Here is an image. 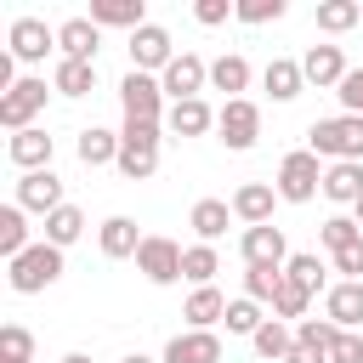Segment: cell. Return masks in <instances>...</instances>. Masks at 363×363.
<instances>
[{
    "label": "cell",
    "mask_w": 363,
    "mask_h": 363,
    "mask_svg": "<svg viewBox=\"0 0 363 363\" xmlns=\"http://www.w3.org/2000/svg\"><path fill=\"white\" fill-rule=\"evenodd\" d=\"M306 147L329 164H363V119L357 113H335V119H312L306 130Z\"/></svg>",
    "instance_id": "obj_1"
},
{
    "label": "cell",
    "mask_w": 363,
    "mask_h": 363,
    "mask_svg": "<svg viewBox=\"0 0 363 363\" xmlns=\"http://www.w3.org/2000/svg\"><path fill=\"white\" fill-rule=\"evenodd\" d=\"M57 278H62V250L45 244V238H34L17 261H6V284H11L17 295H40V289H51Z\"/></svg>",
    "instance_id": "obj_2"
},
{
    "label": "cell",
    "mask_w": 363,
    "mask_h": 363,
    "mask_svg": "<svg viewBox=\"0 0 363 363\" xmlns=\"http://www.w3.org/2000/svg\"><path fill=\"white\" fill-rule=\"evenodd\" d=\"M159 142H164V125L125 119V130H119V176L125 182H147L159 170Z\"/></svg>",
    "instance_id": "obj_3"
},
{
    "label": "cell",
    "mask_w": 363,
    "mask_h": 363,
    "mask_svg": "<svg viewBox=\"0 0 363 363\" xmlns=\"http://www.w3.org/2000/svg\"><path fill=\"white\" fill-rule=\"evenodd\" d=\"M278 199L284 204H312L318 193H323V170H318V153L312 147H295V153H284V164H278Z\"/></svg>",
    "instance_id": "obj_4"
},
{
    "label": "cell",
    "mask_w": 363,
    "mask_h": 363,
    "mask_svg": "<svg viewBox=\"0 0 363 363\" xmlns=\"http://www.w3.org/2000/svg\"><path fill=\"white\" fill-rule=\"evenodd\" d=\"M119 108H125V119H142V125H164V85H159V74H125L119 79Z\"/></svg>",
    "instance_id": "obj_5"
},
{
    "label": "cell",
    "mask_w": 363,
    "mask_h": 363,
    "mask_svg": "<svg viewBox=\"0 0 363 363\" xmlns=\"http://www.w3.org/2000/svg\"><path fill=\"white\" fill-rule=\"evenodd\" d=\"M45 96H51V85H45L40 74H23V79L0 96V125H6L11 136H17V130H28V125H34V113L45 108Z\"/></svg>",
    "instance_id": "obj_6"
},
{
    "label": "cell",
    "mask_w": 363,
    "mask_h": 363,
    "mask_svg": "<svg viewBox=\"0 0 363 363\" xmlns=\"http://www.w3.org/2000/svg\"><path fill=\"white\" fill-rule=\"evenodd\" d=\"M216 130H221L227 153H250V147H255V136H261V108H255L250 96H233V102H221Z\"/></svg>",
    "instance_id": "obj_7"
},
{
    "label": "cell",
    "mask_w": 363,
    "mask_h": 363,
    "mask_svg": "<svg viewBox=\"0 0 363 363\" xmlns=\"http://www.w3.org/2000/svg\"><path fill=\"white\" fill-rule=\"evenodd\" d=\"M136 272L147 278V284H182V244L176 238H164V233H147L142 238V250H136Z\"/></svg>",
    "instance_id": "obj_8"
},
{
    "label": "cell",
    "mask_w": 363,
    "mask_h": 363,
    "mask_svg": "<svg viewBox=\"0 0 363 363\" xmlns=\"http://www.w3.org/2000/svg\"><path fill=\"white\" fill-rule=\"evenodd\" d=\"M170 62H176L170 28H159V23H142V28L130 34V68H136V74H164Z\"/></svg>",
    "instance_id": "obj_9"
},
{
    "label": "cell",
    "mask_w": 363,
    "mask_h": 363,
    "mask_svg": "<svg viewBox=\"0 0 363 363\" xmlns=\"http://www.w3.org/2000/svg\"><path fill=\"white\" fill-rule=\"evenodd\" d=\"M159 85H164V96H170V102H193V96L210 85V62H204V57H193V51H176V62L159 74Z\"/></svg>",
    "instance_id": "obj_10"
},
{
    "label": "cell",
    "mask_w": 363,
    "mask_h": 363,
    "mask_svg": "<svg viewBox=\"0 0 363 363\" xmlns=\"http://www.w3.org/2000/svg\"><path fill=\"white\" fill-rule=\"evenodd\" d=\"M6 51L17 62H45V51H57V28H45V17H17L6 34Z\"/></svg>",
    "instance_id": "obj_11"
},
{
    "label": "cell",
    "mask_w": 363,
    "mask_h": 363,
    "mask_svg": "<svg viewBox=\"0 0 363 363\" xmlns=\"http://www.w3.org/2000/svg\"><path fill=\"white\" fill-rule=\"evenodd\" d=\"M11 204L34 210V216L62 210V204H68V199H62V176H57V170H28V176H17V199H11Z\"/></svg>",
    "instance_id": "obj_12"
},
{
    "label": "cell",
    "mask_w": 363,
    "mask_h": 363,
    "mask_svg": "<svg viewBox=\"0 0 363 363\" xmlns=\"http://www.w3.org/2000/svg\"><path fill=\"white\" fill-rule=\"evenodd\" d=\"M238 255H244V267H284L289 261V238H284V227H244V238H238Z\"/></svg>",
    "instance_id": "obj_13"
},
{
    "label": "cell",
    "mask_w": 363,
    "mask_h": 363,
    "mask_svg": "<svg viewBox=\"0 0 363 363\" xmlns=\"http://www.w3.org/2000/svg\"><path fill=\"white\" fill-rule=\"evenodd\" d=\"M51 153H57V136H45L40 125H28V130H17L11 142H6V159L28 176V170H51Z\"/></svg>",
    "instance_id": "obj_14"
},
{
    "label": "cell",
    "mask_w": 363,
    "mask_h": 363,
    "mask_svg": "<svg viewBox=\"0 0 363 363\" xmlns=\"http://www.w3.org/2000/svg\"><path fill=\"white\" fill-rule=\"evenodd\" d=\"M159 363H221V335L216 329H182V335H170Z\"/></svg>",
    "instance_id": "obj_15"
},
{
    "label": "cell",
    "mask_w": 363,
    "mask_h": 363,
    "mask_svg": "<svg viewBox=\"0 0 363 363\" xmlns=\"http://www.w3.org/2000/svg\"><path fill=\"white\" fill-rule=\"evenodd\" d=\"M301 74H306V85H318V91H340V79H346L352 68H346L340 45H306V57H301Z\"/></svg>",
    "instance_id": "obj_16"
},
{
    "label": "cell",
    "mask_w": 363,
    "mask_h": 363,
    "mask_svg": "<svg viewBox=\"0 0 363 363\" xmlns=\"http://www.w3.org/2000/svg\"><path fill=\"white\" fill-rule=\"evenodd\" d=\"M96 45H102V28L91 17H68L57 23V51L74 57V62H96Z\"/></svg>",
    "instance_id": "obj_17"
},
{
    "label": "cell",
    "mask_w": 363,
    "mask_h": 363,
    "mask_svg": "<svg viewBox=\"0 0 363 363\" xmlns=\"http://www.w3.org/2000/svg\"><path fill=\"white\" fill-rule=\"evenodd\" d=\"M272 204H278V187H272V182H244V187L233 193V216H238L244 227H267V221H272Z\"/></svg>",
    "instance_id": "obj_18"
},
{
    "label": "cell",
    "mask_w": 363,
    "mask_h": 363,
    "mask_svg": "<svg viewBox=\"0 0 363 363\" xmlns=\"http://www.w3.org/2000/svg\"><path fill=\"white\" fill-rule=\"evenodd\" d=\"M323 318H329L335 329H357V323H363V284H352V278L329 284V295H323Z\"/></svg>",
    "instance_id": "obj_19"
},
{
    "label": "cell",
    "mask_w": 363,
    "mask_h": 363,
    "mask_svg": "<svg viewBox=\"0 0 363 363\" xmlns=\"http://www.w3.org/2000/svg\"><path fill=\"white\" fill-rule=\"evenodd\" d=\"M216 113H221V108H210L204 96H193V102H170V113H164V130L187 142V136H204V130L216 125Z\"/></svg>",
    "instance_id": "obj_20"
},
{
    "label": "cell",
    "mask_w": 363,
    "mask_h": 363,
    "mask_svg": "<svg viewBox=\"0 0 363 363\" xmlns=\"http://www.w3.org/2000/svg\"><path fill=\"white\" fill-rule=\"evenodd\" d=\"M142 238H147V233H136V221H130V216H108V221L96 227V250H102L108 261L136 255V250H142Z\"/></svg>",
    "instance_id": "obj_21"
},
{
    "label": "cell",
    "mask_w": 363,
    "mask_h": 363,
    "mask_svg": "<svg viewBox=\"0 0 363 363\" xmlns=\"http://www.w3.org/2000/svg\"><path fill=\"white\" fill-rule=\"evenodd\" d=\"M85 17H91L96 28H130V34H136V28L147 23V6H142V0H91Z\"/></svg>",
    "instance_id": "obj_22"
},
{
    "label": "cell",
    "mask_w": 363,
    "mask_h": 363,
    "mask_svg": "<svg viewBox=\"0 0 363 363\" xmlns=\"http://www.w3.org/2000/svg\"><path fill=\"white\" fill-rule=\"evenodd\" d=\"M227 221H233V199H199L187 210V227L199 233V244H216L227 233Z\"/></svg>",
    "instance_id": "obj_23"
},
{
    "label": "cell",
    "mask_w": 363,
    "mask_h": 363,
    "mask_svg": "<svg viewBox=\"0 0 363 363\" xmlns=\"http://www.w3.org/2000/svg\"><path fill=\"white\" fill-rule=\"evenodd\" d=\"M261 85L272 91V102H295V96H301V85H306V74H301V62H295V57H272V62L261 68Z\"/></svg>",
    "instance_id": "obj_24"
},
{
    "label": "cell",
    "mask_w": 363,
    "mask_h": 363,
    "mask_svg": "<svg viewBox=\"0 0 363 363\" xmlns=\"http://www.w3.org/2000/svg\"><path fill=\"white\" fill-rule=\"evenodd\" d=\"M182 318H187V329H216V323L227 318V295H221L216 284H204V289H193V295H187Z\"/></svg>",
    "instance_id": "obj_25"
},
{
    "label": "cell",
    "mask_w": 363,
    "mask_h": 363,
    "mask_svg": "<svg viewBox=\"0 0 363 363\" xmlns=\"http://www.w3.org/2000/svg\"><path fill=\"white\" fill-rule=\"evenodd\" d=\"M323 199L329 204H357L363 199V164L352 159V164H329L323 170Z\"/></svg>",
    "instance_id": "obj_26"
},
{
    "label": "cell",
    "mask_w": 363,
    "mask_h": 363,
    "mask_svg": "<svg viewBox=\"0 0 363 363\" xmlns=\"http://www.w3.org/2000/svg\"><path fill=\"white\" fill-rule=\"evenodd\" d=\"M79 164H119V130H102V125H91V130H79Z\"/></svg>",
    "instance_id": "obj_27"
},
{
    "label": "cell",
    "mask_w": 363,
    "mask_h": 363,
    "mask_svg": "<svg viewBox=\"0 0 363 363\" xmlns=\"http://www.w3.org/2000/svg\"><path fill=\"white\" fill-rule=\"evenodd\" d=\"M284 278H289V284H301L306 295H318V289L329 295V267H323L312 250H295V255L284 261Z\"/></svg>",
    "instance_id": "obj_28"
},
{
    "label": "cell",
    "mask_w": 363,
    "mask_h": 363,
    "mask_svg": "<svg viewBox=\"0 0 363 363\" xmlns=\"http://www.w3.org/2000/svg\"><path fill=\"white\" fill-rule=\"evenodd\" d=\"M250 346H255V357H267V363H284V357L295 352V329H289L284 318H267V323L255 329V340H250Z\"/></svg>",
    "instance_id": "obj_29"
},
{
    "label": "cell",
    "mask_w": 363,
    "mask_h": 363,
    "mask_svg": "<svg viewBox=\"0 0 363 363\" xmlns=\"http://www.w3.org/2000/svg\"><path fill=\"white\" fill-rule=\"evenodd\" d=\"M51 91H62V96H91V91H96V62H74V57H62L57 74H51Z\"/></svg>",
    "instance_id": "obj_30"
},
{
    "label": "cell",
    "mask_w": 363,
    "mask_h": 363,
    "mask_svg": "<svg viewBox=\"0 0 363 363\" xmlns=\"http://www.w3.org/2000/svg\"><path fill=\"white\" fill-rule=\"evenodd\" d=\"M28 244H34V238H28V210H23V204H6V210H0V255L17 261Z\"/></svg>",
    "instance_id": "obj_31"
},
{
    "label": "cell",
    "mask_w": 363,
    "mask_h": 363,
    "mask_svg": "<svg viewBox=\"0 0 363 363\" xmlns=\"http://www.w3.org/2000/svg\"><path fill=\"white\" fill-rule=\"evenodd\" d=\"M216 272H221V255H216V244H187V250H182V278H187L193 289L216 284Z\"/></svg>",
    "instance_id": "obj_32"
},
{
    "label": "cell",
    "mask_w": 363,
    "mask_h": 363,
    "mask_svg": "<svg viewBox=\"0 0 363 363\" xmlns=\"http://www.w3.org/2000/svg\"><path fill=\"white\" fill-rule=\"evenodd\" d=\"M210 85H216V91H227V102H233V96L250 85V62H244L238 51H221V57L210 62Z\"/></svg>",
    "instance_id": "obj_33"
},
{
    "label": "cell",
    "mask_w": 363,
    "mask_h": 363,
    "mask_svg": "<svg viewBox=\"0 0 363 363\" xmlns=\"http://www.w3.org/2000/svg\"><path fill=\"white\" fill-rule=\"evenodd\" d=\"M79 233H85V210L79 204H62V210L45 216V244L68 250V244H79Z\"/></svg>",
    "instance_id": "obj_34"
},
{
    "label": "cell",
    "mask_w": 363,
    "mask_h": 363,
    "mask_svg": "<svg viewBox=\"0 0 363 363\" xmlns=\"http://www.w3.org/2000/svg\"><path fill=\"white\" fill-rule=\"evenodd\" d=\"M335 340H340V329H335L329 318H301V323H295V346H306V352H318V357H329Z\"/></svg>",
    "instance_id": "obj_35"
},
{
    "label": "cell",
    "mask_w": 363,
    "mask_h": 363,
    "mask_svg": "<svg viewBox=\"0 0 363 363\" xmlns=\"http://www.w3.org/2000/svg\"><path fill=\"white\" fill-rule=\"evenodd\" d=\"M357 17H363L357 0H318V28H323V34H346Z\"/></svg>",
    "instance_id": "obj_36"
},
{
    "label": "cell",
    "mask_w": 363,
    "mask_h": 363,
    "mask_svg": "<svg viewBox=\"0 0 363 363\" xmlns=\"http://www.w3.org/2000/svg\"><path fill=\"white\" fill-rule=\"evenodd\" d=\"M221 323H227V335H250V340H255V329H261L267 318H261V301L238 295V301H227V318H221Z\"/></svg>",
    "instance_id": "obj_37"
},
{
    "label": "cell",
    "mask_w": 363,
    "mask_h": 363,
    "mask_svg": "<svg viewBox=\"0 0 363 363\" xmlns=\"http://www.w3.org/2000/svg\"><path fill=\"white\" fill-rule=\"evenodd\" d=\"M363 238V227H357V216H329L323 227H318V244L335 255V250H346V244H357Z\"/></svg>",
    "instance_id": "obj_38"
},
{
    "label": "cell",
    "mask_w": 363,
    "mask_h": 363,
    "mask_svg": "<svg viewBox=\"0 0 363 363\" xmlns=\"http://www.w3.org/2000/svg\"><path fill=\"white\" fill-rule=\"evenodd\" d=\"M278 284H284V267H244V295H250V301H267V306H272Z\"/></svg>",
    "instance_id": "obj_39"
},
{
    "label": "cell",
    "mask_w": 363,
    "mask_h": 363,
    "mask_svg": "<svg viewBox=\"0 0 363 363\" xmlns=\"http://www.w3.org/2000/svg\"><path fill=\"white\" fill-rule=\"evenodd\" d=\"M0 357H11V363H34V335H28L23 323H6V329H0Z\"/></svg>",
    "instance_id": "obj_40"
},
{
    "label": "cell",
    "mask_w": 363,
    "mask_h": 363,
    "mask_svg": "<svg viewBox=\"0 0 363 363\" xmlns=\"http://www.w3.org/2000/svg\"><path fill=\"white\" fill-rule=\"evenodd\" d=\"M306 301H312V295H306L301 284H289V278H284V284H278V295H272V318H295V323H301Z\"/></svg>",
    "instance_id": "obj_41"
},
{
    "label": "cell",
    "mask_w": 363,
    "mask_h": 363,
    "mask_svg": "<svg viewBox=\"0 0 363 363\" xmlns=\"http://www.w3.org/2000/svg\"><path fill=\"white\" fill-rule=\"evenodd\" d=\"M284 17V0H238V23L261 28V23H278Z\"/></svg>",
    "instance_id": "obj_42"
},
{
    "label": "cell",
    "mask_w": 363,
    "mask_h": 363,
    "mask_svg": "<svg viewBox=\"0 0 363 363\" xmlns=\"http://www.w3.org/2000/svg\"><path fill=\"white\" fill-rule=\"evenodd\" d=\"M335 96H340V113H357V119H363V68H352Z\"/></svg>",
    "instance_id": "obj_43"
},
{
    "label": "cell",
    "mask_w": 363,
    "mask_h": 363,
    "mask_svg": "<svg viewBox=\"0 0 363 363\" xmlns=\"http://www.w3.org/2000/svg\"><path fill=\"white\" fill-rule=\"evenodd\" d=\"M335 272H340V278H352V284H363V238H357V244H346V250H335Z\"/></svg>",
    "instance_id": "obj_44"
},
{
    "label": "cell",
    "mask_w": 363,
    "mask_h": 363,
    "mask_svg": "<svg viewBox=\"0 0 363 363\" xmlns=\"http://www.w3.org/2000/svg\"><path fill=\"white\" fill-rule=\"evenodd\" d=\"M193 17H199L204 28H216V23H227V17H238V6H233V0H199V6H193Z\"/></svg>",
    "instance_id": "obj_45"
},
{
    "label": "cell",
    "mask_w": 363,
    "mask_h": 363,
    "mask_svg": "<svg viewBox=\"0 0 363 363\" xmlns=\"http://www.w3.org/2000/svg\"><path fill=\"white\" fill-rule=\"evenodd\" d=\"M329 363H363V335H357V329H340V340H335Z\"/></svg>",
    "instance_id": "obj_46"
},
{
    "label": "cell",
    "mask_w": 363,
    "mask_h": 363,
    "mask_svg": "<svg viewBox=\"0 0 363 363\" xmlns=\"http://www.w3.org/2000/svg\"><path fill=\"white\" fill-rule=\"evenodd\" d=\"M284 363H329V357H318V352H306V346H295V352H289Z\"/></svg>",
    "instance_id": "obj_47"
},
{
    "label": "cell",
    "mask_w": 363,
    "mask_h": 363,
    "mask_svg": "<svg viewBox=\"0 0 363 363\" xmlns=\"http://www.w3.org/2000/svg\"><path fill=\"white\" fill-rule=\"evenodd\" d=\"M57 363H91V357H85V352H68V357H57Z\"/></svg>",
    "instance_id": "obj_48"
},
{
    "label": "cell",
    "mask_w": 363,
    "mask_h": 363,
    "mask_svg": "<svg viewBox=\"0 0 363 363\" xmlns=\"http://www.w3.org/2000/svg\"><path fill=\"white\" fill-rule=\"evenodd\" d=\"M352 216H357V227H363V199H357V204H352Z\"/></svg>",
    "instance_id": "obj_49"
},
{
    "label": "cell",
    "mask_w": 363,
    "mask_h": 363,
    "mask_svg": "<svg viewBox=\"0 0 363 363\" xmlns=\"http://www.w3.org/2000/svg\"><path fill=\"white\" fill-rule=\"evenodd\" d=\"M125 363H153V357H142V352H130V357H125Z\"/></svg>",
    "instance_id": "obj_50"
},
{
    "label": "cell",
    "mask_w": 363,
    "mask_h": 363,
    "mask_svg": "<svg viewBox=\"0 0 363 363\" xmlns=\"http://www.w3.org/2000/svg\"><path fill=\"white\" fill-rule=\"evenodd\" d=\"M0 363H11V357H0Z\"/></svg>",
    "instance_id": "obj_51"
}]
</instances>
